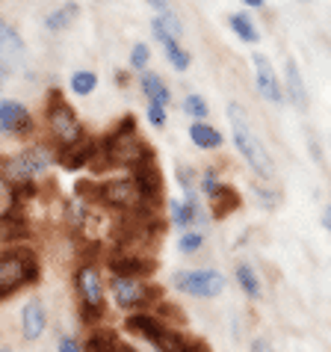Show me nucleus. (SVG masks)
<instances>
[{
	"mask_svg": "<svg viewBox=\"0 0 331 352\" xmlns=\"http://www.w3.org/2000/svg\"><path fill=\"white\" fill-rule=\"evenodd\" d=\"M24 56V42L18 38L15 30H9L6 24H0V68L9 74L15 72V65L21 63Z\"/></svg>",
	"mask_w": 331,
	"mask_h": 352,
	"instance_id": "obj_12",
	"label": "nucleus"
},
{
	"mask_svg": "<svg viewBox=\"0 0 331 352\" xmlns=\"http://www.w3.org/2000/svg\"><path fill=\"white\" fill-rule=\"evenodd\" d=\"M92 154H95V145H92V142H86V145H77V148L68 151L65 157H62V163L68 166V169H77V166H83L86 160L92 157Z\"/></svg>",
	"mask_w": 331,
	"mask_h": 352,
	"instance_id": "obj_26",
	"label": "nucleus"
},
{
	"mask_svg": "<svg viewBox=\"0 0 331 352\" xmlns=\"http://www.w3.org/2000/svg\"><path fill=\"white\" fill-rule=\"evenodd\" d=\"M237 285L246 290L249 299H258L260 296V278L255 276V270L249 263H237Z\"/></svg>",
	"mask_w": 331,
	"mask_h": 352,
	"instance_id": "obj_20",
	"label": "nucleus"
},
{
	"mask_svg": "<svg viewBox=\"0 0 331 352\" xmlns=\"http://www.w3.org/2000/svg\"><path fill=\"white\" fill-rule=\"evenodd\" d=\"M251 63H255V80H258V92L269 98L272 104H278L281 101V86H278V77L275 72H272V63L266 60L264 54H251Z\"/></svg>",
	"mask_w": 331,
	"mask_h": 352,
	"instance_id": "obj_11",
	"label": "nucleus"
},
{
	"mask_svg": "<svg viewBox=\"0 0 331 352\" xmlns=\"http://www.w3.org/2000/svg\"><path fill=\"white\" fill-rule=\"evenodd\" d=\"M15 190H12V184H9L3 175H0V222L12 217V210H15Z\"/></svg>",
	"mask_w": 331,
	"mask_h": 352,
	"instance_id": "obj_21",
	"label": "nucleus"
},
{
	"mask_svg": "<svg viewBox=\"0 0 331 352\" xmlns=\"http://www.w3.org/2000/svg\"><path fill=\"white\" fill-rule=\"evenodd\" d=\"M183 107H187V113L198 116V119H201V116H207V104H204V98H201V95H190Z\"/></svg>",
	"mask_w": 331,
	"mask_h": 352,
	"instance_id": "obj_30",
	"label": "nucleus"
},
{
	"mask_svg": "<svg viewBox=\"0 0 331 352\" xmlns=\"http://www.w3.org/2000/svg\"><path fill=\"white\" fill-rule=\"evenodd\" d=\"M115 352H136L133 346H128V344H119V349H115Z\"/></svg>",
	"mask_w": 331,
	"mask_h": 352,
	"instance_id": "obj_37",
	"label": "nucleus"
},
{
	"mask_svg": "<svg viewBox=\"0 0 331 352\" xmlns=\"http://www.w3.org/2000/svg\"><path fill=\"white\" fill-rule=\"evenodd\" d=\"M136 175H133V184H136V190H139L142 195V201L145 204H151V201H157L160 199V187H163V181H160V172L154 169V166L145 160L139 166H133Z\"/></svg>",
	"mask_w": 331,
	"mask_h": 352,
	"instance_id": "obj_13",
	"label": "nucleus"
},
{
	"mask_svg": "<svg viewBox=\"0 0 331 352\" xmlns=\"http://www.w3.org/2000/svg\"><path fill=\"white\" fill-rule=\"evenodd\" d=\"M216 190H219V184H216V178H213V172H207V178H204V195H216Z\"/></svg>",
	"mask_w": 331,
	"mask_h": 352,
	"instance_id": "obj_33",
	"label": "nucleus"
},
{
	"mask_svg": "<svg viewBox=\"0 0 331 352\" xmlns=\"http://www.w3.org/2000/svg\"><path fill=\"white\" fill-rule=\"evenodd\" d=\"M18 326H21V338L24 340H38L45 335V329H47V308H45V302L38 299V296H30L21 305V314H18Z\"/></svg>",
	"mask_w": 331,
	"mask_h": 352,
	"instance_id": "obj_9",
	"label": "nucleus"
},
{
	"mask_svg": "<svg viewBox=\"0 0 331 352\" xmlns=\"http://www.w3.org/2000/svg\"><path fill=\"white\" fill-rule=\"evenodd\" d=\"M172 285L174 290L187 293L192 299H213L225 290L228 281L219 270H183L172 276Z\"/></svg>",
	"mask_w": 331,
	"mask_h": 352,
	"instance_id": "obj_4",
	"label": "nucleus"
},
{
	"mask_svg": "<svg viewBox=\"0 0 331 352\" xmlns=\"http://www.w3.org/2000/svg\"><path fill=\"white\" fill-rule=\"evenodd\" d=\"M148 3H151L154 9H157L160 15H166V12H169V0H148Z\"/></svg>",
	"mask_w": 331,
	"mask_h": 352,
	"instance_id": "obj_35",
	"label": "nucleus"
},
{
	"mask_svg": "<svg viewBox=\"0 0 331 352\" xmlns=\"http://www.w3.org/2000/svg\"><path fill=\"white\" fill-rule=\"evenodd\" d=\"M148 45H133V51H130V63H133V68H142V65H148Z\"/></svg>",
	"mask_w": 331,
	"mask_h": 352,
	"instance_id": "obj_29",
	"label": "nucleus"
},
{
	"mask_svg": "<svg viewBox=\"0 0 331 352\" xmlns=\"http://www.w3.org/2000/svg\"><path fill=\"white\" fill-rule=\"evenodd\" d=\"M106 157L113 163H124V166H139L142 160H148V145L133 133V122L128 119L122 131H115L104 145Z\"/></svg>",
	"mask_w": 331,
	"mask_h": 352,
	"instance_id": "obj_5",
	"label": "nucleus"
},
{
	"mask_svg": "<svg viewBox=\"0 0 331 352\" xmlns=\"http://www.w3.org/2000/svg\"><path fill=\"white\" fill-rule=\"evenodd\" d=\"M228 119L233 124V145L240 148V154L249 160V166L260 175V178H272V175H275V166H272V157H269V151L264 148V142H260L255 136V131H251V122H249L246 110L237 107V104H231L228 107Z\"/></svg>",
	"mask_w": 331,
	"mask_h": 352,
	"instance_id": "obj_1",
	"label": "nucleus"
},
{
	"mask_svg": "<svg viewBox=\"0 0 331 352\" xmlns=\"http://www.w3.org/2000/svg\"><path fill=\"white\" fill-rule=\"evenodd\" d=\"M154 267H151V261H145L139 255H115L110 258V272L113 276H128V278H142V276H148Z\"/></svg>",
	"mask_w": 331,
	"mask_h": 352,
	"instance_id": "obj_14",
	"label": "nucleus"
},
{
	"mask_svg": "<svg viewBox=\"0 0 331 352\" xmlns=\"http://www.w3.org/2000/svg\"><path fill=\"white\" fill-rule=\"evenodd\" d=\"M74 18H77V6L74 3H65L62 9H56V12L54 15H47V30H65V24L68 21H74Z\"/></svg>",
	"mask_w": 331,
	"mask_h": 352,
	"instance_id": "obj_22",
	"label": "nucleus"
},
{
	"mask_svg": "<svg viewBox=\"0 0 331 352\" xmlns=\"http://www.w3.org/2000/svg\"><path fill=\"white\" fill-rule=\"evenodd\" d=\"M237 204H240V199L228 187H219L216 195H213V213H216V217H225V213L231 208H237Z\"/></svg>",
	"mask_w": 331,
	"mask_h": 352,
	"instance_id": "obj_23",
	"label": "nucleus"
},
{
	"mask_svg": "<svg viewBox=\"0 0 331 352\" xmlns=\"http://www.w3.org/2000/svg\"><path fill=\"white\" fill-rule=\"evenodd\" d=\"M231 27H233V33H237L242 42H258V30H255V24L249 21L246 15H231Z\"/></svg>",
	"mask_w": 331,
	"mask_h": 352,
	"instance_id": "obj_24",
	"label": "nucleus"
},
{
	"mask_svg": "<svg viewBox=\"0 0 331 352\" xmlns=\"http://www.w3.org/2000/svg\"><path fill=\"white\" fill-rule=\"evenodd\" d=\"M201 243H204V237L198 231H187L181 237V243H178V249H181V255H196V252L201 249Z\"/></svg>",
	"mask_w": 331,
	"mask_h": 352,
	"instance_id": "obj_28",
	"label": "nucleus"
},
{
	"mask_svg": "<svg viewBox=\"0 0 331 352\" xmlns=\"http://www.w3.org/2000/svg\"><path fill=\"white\" fill-rule=\"evenodd\" d=\"M124 326H128V331H133V335L145 338L154 349L163 346L166 335H169V322H163L157 314H151V311H139V314H128V320H124Z\"/></svg>",
	"mask_w": 331,
	"mask_h": 352,
	"instance_id": "obj_8",
	"label": "nucleus"
},
{
	"mask_svg": "<svg viewBox=\"0 0 331 352\" xmlns=\"http://www.w3.org/2000/svg\"><path fill=\"white\" fill-rule=\"evenodd\" d=\"M0 352H15L12 346H0Z\"/></svg>",
	"mask_w": 331,
	"mask_h": 352,
	"instance_id": "obj_39",
	"label": "nucleus"
},
{
	"mask_svg": "<svg viewBox=\"0 0 331 352\" xmlns=\"http://www.w3.org/2000/svg\"><path fill=\"white\" fill-rule=\"evenodd\" d=\"M190 140L198 145V148H219L222 145V133L213 131L210 124H192L190 128Z\"/></svg>",
	"mask_w": 331,
	"mask_h": 352,
	"instance_id": "obj_18",
	"label": "nucleus"
},
{
	"mask_svg": "<svg viewBox=\"0 0 331 352\" xmlns=\"http://www.w3.org/2000/svg\"><path fill=\"white\" fill-rule=\"evenodd\" d=\"M323 225H326V228L331 231V204H328V208H326V213H323Z\"/></svg>",
	"mask_w": 331,
	"mask_h": 352,
	"instance_id": "obj_36",
	"label": "nucleus"
},
{
	"mask_svg": "<svg viewBox=\"0 0 331 352\" xmlns=\"http://www.w3.org/2000/svg\"><path fill=\"white\" fill-rule=\"evenodd\" d=\"M77 296H80V311H83V320L89 322H98L104 317V281H101V272L95 263H80L77 270Z\"/></svg>",
	"mask_w": 331,
	"mask_h": 352,
	"instance_id": "obj_2",
	"label": "nucleus"
},
{
	"mask_svg": "<svg viewBox=\"0 0 331 352\" xmlns=\"http://www.w3.org/2000/svg\"><path fill=\"white\" fill-rule=\"evenodd\" d=\"M148 119H151V124L163 128V124H166V110H163V107H157V104H151L148 107Z\"/></svg>",
	"mask_w": 331,
	"mask_h": 352,
	"instance_id": "obj_32",
	"label": "nucleus"
},
{
	"mask_svg": "<svg viewBox=\"0 0 331 352\" xmlns=\"http://www.w3.org/2000/svg\"><path fill=\"white\" fill-rule=\"evenodd\" d=\"M249 6H264V0H246Z\"/></svg>",
	"mask_w": 331,
	"mask_h": 352,
	"instance_id": "obj_38",
	"label": "nucleus"
},
{
	"mask_svg": "<svg viewBox=\"0 0 331 352\" xmlns=\"http://www.w3.org/2000/svg\"><path fill=\"white\" fill-rule=\"evenodd\" d=\"M38 276V267L30 252H3L0 255V299L12 296L18 287L30 285Z\"/></svg>",
	"mask_w": 331,
	"mask_h": 352,
	"instance_id": "obj_3",
	"label": "nucleus"
},
{
	"mask_svg": "<svg viewBox=\"0 0 331 352\" xmlns=\"http://www.w3.org/2000/svg\"><path fill=\"white\" fill-rule=\"evenodd\" d=\"M98 199L106 201L110 208H119V210H139L145 208L139 190H136L133 178H122V181H110L98 187Z\"/></svg>",
	"mask_w": 331,
	"mask_h": 352,
	"instance_id": "obj_7",
	"label": "nucleus"
},
{
	"mask_svg": "<svg viewBox=\"0 0 331 352\" xmlns=\"http://www.w3.org/2000/svg\"><path fill=\"white\" fill-rule=\"evenodd\" d=\"M287 89H290V98H293L296 107H305L308 104V95H305V86H301L299 65L293 60H287Z\"/></svg>",
	"mask_w": 331,
	"mask_h": 352,
	"instance_id": "obj_19",
	"label": "nucleus"
},
{
	"mask_svg": "<svg viewBox=\"0 0 331 352\" xmlns=\"http://www.w3.org/2000/svg\"><path fill=\"white\" fill-rule=\"evenodd\" d=\"M0 131H9V133L30 131V116H27V110L21 104H15V101L0 104Z\"/></svg>",
	"mask_w": 331,
	"mask_h": 352,
	"instance_id": "obj_15",
	"label": "nucleus"
},
{
	"mask_svg": "<svg viewBox=\"0 0 331 352\" xmlns=\"http://www.w3.org/2000/svg\"><path fill=\"white\" fill-rule=\"evenodd\" d=\"M56 352H86V349H83V344L77 338L65 335V338H60V346H56Z\"/></svg>",
	"mask_w": 331,
	"mask_h": 352,
	"instance_id": "obj_31",
	"label": "nucleus"
},
{
	"mask_svg": "<svg viewBox=\"0 0 331 352\" xmlns=\"http://www.w3.org/2000/svg\"><path fill=\"white\" fill-rule=\"evenodd\" d=\"M65 217H68V225H71L74 231H80L83 225H86V219H89V213H86V204L80 199H71V201H68Z\"/></svg>",
	"mask_w": 331,
	"mask_h": 352,
	"instance_id": "obj_25",
	"label": "nucleus"
},
{
	"mask_svg": "<svg viewBox=\"0 0 331 352\" xmlns=\"http://www.w3.org/2000/svg\"><path fill=\"white\" fill-rule=\"evenodd\" d=\"M251 352H275V349H272L269 340H264V338H255V340H251Z\"/></svg>",
	"mask_w": 331,
	"mask_h": 352,
	"instance_id": "obj_34",
	"label": "nucleus"
},
{
	"mask_svg": "<svg viewBox=\"0 0 331 352\" xmlns=\"http://www.w3.org/2000/svg\"><path fill=\"white\" fill-rule=\"evenodd\" d=\"M110 290L115 305L124 311H148V305L157 299V287L145 285L142 278H128V276H113Z\"/></svg>",
	"mask_w": 331,
	"mask_h": 352,
	"instance_id": "obj_6",
	"label": "nucleus"
},
{
	"mask_svg": "<svg viewBox=\"0 0 331 352\" xmlns=\"http://www.w3.org/2000/svg\"><path fill=\"white\" fill-rule=\"evenodd\" d=\"M142 92L148 95V101L157 104V107L169 104V89L163 86V80H160L157 74H142Z\"/></svg>",
	"mask_w": 331,
	"mask_h": 352,
	"instance_id": "obj_17",
	"label": "nucleus"
},
{
	"mask_svg": "<svg viewBox=\"0 0 331 352\" xmlns=\"http://www.w3.org/2000/svg\"><path fill=\"white\" fill-rule=\"evenodd\" d=\"M95 86H98V77H95L92 72H77V74H71V89L77 95H89Z\"/></svg>",
	"mask_w": 331,
	"mask_h": 352,
	"instance_id": "obj_27",
	"label": "nucleus"
},
{
	"mask_svg": "<svg viewBox=\"0 0 331 352\" xmlns=\"http://www.w3.org/2000/svg\"><path fill=\"white\" fill-rule=\"evenodd\" d=\"M47 124H51V133L62 145H74L80 140V122H77V116L71 113V107H65L60 101H56L51 107V113H47Z\"/></svg>",
	"mask_w": 331,
	"mask_h": 352,
	"instance_id": "obj_10",
	"label": "nucleus"
},
{
	"mask_svg": "<svg viewBox=\"0 0 331 352\" xmlns=\"http://www.w3.org/2000/svg\"><path fill=\"white\" fill-rule=\"evenodd\" d=\"M3 169H6L3 178H12L18 184H27V181H33V175H38L36 166L27 160V154H21V157H15V160H6Z\"/></svg>",
	"mask_w": 331,
	"mask_h": 352,
	"instance_id": "obj_16",
	"label": "nucleus"
}]
</instances>
